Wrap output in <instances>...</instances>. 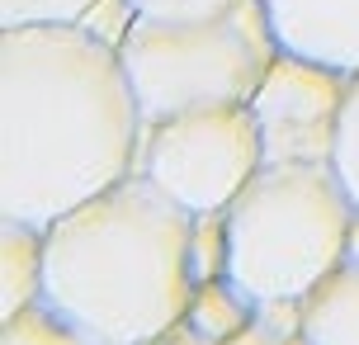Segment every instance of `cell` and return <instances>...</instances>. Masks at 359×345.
<instances>
[{
  "label": "cell",
  "mask_w": 359,
  "mask_h": 345,
  "mask_svg": "<svg viewBox=\"0 0 359 345\" xmlns=\"http://www.w3.org/2000/svg\"><path fill=\"white\" fill-rule=\"evenodd\" d=\"M142 104L86 24L0 29V218L53 227L137 170Z\"/></svg>",
  "instance_id": "obj_1"
},
{
  "label": "cell",
  "mask_w": 359,
  "mask_h": 345,
  "mask_svg": "<svg viewBox=\"0 0 359 345\" xmlns=\"http://www.w3.org/2000/svg\"><path fill=\"white\" fill-rule=\"evenodd\" d=\"M194 213L133 170L48 227L43 303L95 345H151L184 322Z\"/></svg>",
  "instance_id": "obj_2"
},
{
  "label": "cell",
  "mask_w": 359,
  "mask_h": 345,
  "mask_svg": "<svg viewBox=\"0 0 359 345\" xmlns=\"http://www.w3.org/2000/svg\"><path fill=\"white\" fill-rule=\"evenodd\" d=\"M355 213L331 161H265L227 203V279L255 303L307 298L350 255Z\"/></svg>",
  "instance_id": "obj_3"
},
{
  "label": "cell",
  "mask_w": 359,
  "mask_h": 345,
  "mask_svg": "<svg viewBox=\"0 0 359 345\" xmlns=\"http://www.w3.org/2000/svg\"><path fill=\"white\" fill-rule=\"evenodd\" d=\"M123 72L137 90L147 123L170 114L251 104L279 38L269 29L265 0H232L208 15H133L123 43Z\"/></svg>",
  "instance_id": "obj_4"
},
{
  "label": "cell",
  "mask_w": 359,
  "mask_h": 345,
  "mask_svg": "<svg viewBox=\"0 0 359 345\" xmlns=\"http://www.w3.org/2000/svg\"><path fill=\"white\" fill-rule=\"evenodd\" d=\"M260 165L265 142L251 104H213L147 123L137 156V170L189 213H222Z\"/></svg>",
  "instance_id": "obj_5"
},
{
  "label": "cell",
  "mask_w": 359,
  "mask_h": 345,
  "mask_svg": "<svg viewBox=\"0 0 359 345\" xmlns=\"http://www.w3.org/2000/svg\"><path fill=\"white\" fill-rule=\"evenodd\" d=\"M345 95H350V72L279 48L265 81L251 95L265 161H331Z\"/></svg>",
  "instance_id": "obj_6"
},
{
  "label": "cell",
  "mask_w": 359,
  "mask_h": 345,
  "mask_svg": "<svg viewBox=\"0 0 359 345\" xmlns=\"http://www.w3.org/2000/svg\"><path fill=\"white\" fill-rule=\"evenodd\" d=\"M265 15L284 53L359 72V0H265Z\"/></svg>",
  "instance_id": "obj_7"
},
{
  "label": "cell",
  "mask_w": 359,
  "mask_h": 345,
  "mask_svg": "<svg viewBox=\"0 0 359 345\" xmlns=\"http://www.w3.org/2000/svg\"><path fill=\"white\" fill-rule=\"evenodd\" d=\"M43 260L48 227L0 218V322L43 303Z\"/></svg>",
  "instance_id": "obj_8"
},
{
  "label": "cell",
  "mask_w": 359,
  "mask_h": 345,
  "mask_svg": "<svg viewBox=\"0 0 359 345\" xmlns=\"http://www.w3.org/2000/svg\"><path fill=\"white\" fill-rule=\"evenodd\" d=\"M307 345H359V260H341L303 298Z\"/></svg>",
  "instance_id": "obj_9"
},
{
  "label": "cell",
  "mask_w": 359,
  "mask_h": 345,
  "mask_svg": "<svg viewBox=\"0 0 359 345\" xmlns=\"http://www.w3.org/2000/svg\"><path fill=\"white\" fill-rule=\"evenodd\" d=\"M251 317H255V298L241 293L227 274H217V279L194 284L189 308H184V327L194 331L203 345H222V341H232Z\"/></svg>",
  "instance_id": "obj_10"
},
{
  "label": "cell",
  "mask_w": 359,
  "mask_h": 345,
  "mask_svg": "<svg viewBox=\"0 0 359 345\" xmlns=\"http://www.w3.org/2000/svg\"><path fill=\"white\" fill-rule=\"evenodd\" d=\"M0 345H95L81 327H72L62 312H53L48 303L15 312L0 322Z\"/></svg>",
  "instance_id": "obj_11"
},
{
  "label": "cell",
  "mask_w": 359,
  "mask_h": 345,
  "mask_svg": "<svg viewBox=\"0 0 359 345\" xmlns=\"http://www.w3.org/2000/svg\"><path fill=\"white\" fill-rule=\"evenodd\" d=\"M303 336V298H269L255 303V317L222 345H288Z\"/></svg>",
  "instance_id": "obj_12"
},
{
  "label": "cell",
  "mask_w": 359,
  "mask_h": 345,
  "mask_svg": "<svg viewBox=\"0 0 359 345\" xmlns=\"http://www.w3.org/2000/svg\"><path fill=\"white\" fill-rule=\"evenodd\" d=\"M189 270H194V284L227 274V208H222V213H194Z\"/></svg>",
  "instance_id": "obj_13"
},
{
  "label": "cell",
  "mask_w": 359,
  "mask_h": 345,
  "mask_svg": "<svg viewBox=\"0 0 359 345\" xmlns=\"http://www.w3.org/2000/svg\"><path fill=\"white\" fill-rule=\"evenodd\" d=\"M100 0H0V29L15 24H81Z\"/></svg>",
  "instance_id": "obj_14"
},
{
  "label": "cell",
  "mask_w": 359,
  "mask_h": 345,
  "mask_svg": "<svg viewBox=\"0 0 359 345\" xmlns=\"http://www.w3.org/2000/svg\"><path fill=\"white\" fill-rule=\"evenodd\" d=\"M336 175L350 189V199L359 208V72L350 76V95H345V114H341V133H336Z\"/></svg>",
  "instance_id": "obj_15"
},
{
  "label": "cell",
  "mask_w": 359,
  "mask_h": 345,
  "mask_svg": "<svg viewBox=\"0 0 359 345\" xmlns=\"http://www.w3.org/2000/svg\"><path fill=\"white\" fill-rule=\"evenodd\" d=\"M222 5H232V0H133L137 15H208Z\"/></svg>",
  "instance_id": "obj_16"
},
{
  "label": "cell",
  "mask_w": 359,
  "mask_h": 345,
  "mask_svg": "<svg viewBox=\"0 0 359 345\" xmlns=\"http://www.w3.org/2000/svg\"><path fill=\"white\" fill-rule=\"evenodd\" d=\"M151 345H203V341H198L194 331H189V327H184V322H180V327L170 331V336H161V341H151Z\"/></svg>",
  "instance_id": "obj_17"
},
{
  "label": "cell",
  "mask_w": 359,
  "mask_h": 345,
  "mask_svg": "<svg viewBox=\"0 0 359 345\" xmlns=\"http://www.w3.org/2000/svg\"><path fill=\"white\" fill-rule=\"evenodd\" d=\"M345 260H359V213H355V227H350V255Z\"/></svg>",
  "instance_id": "obj_18"
},
{
  "label": "cell",
  "mask_w": 359,
  "mask_h": 345,
  "mask_svg": "<svg viewBox=\"0 0 359 345\" xmlns=\"http://www.w3.org/2000/svg\"><path fill=\"white\" fill-rule=\"evenodd\" d=\"M288 345H307V341H303V336H293V341H288Z\"/></svg>",
  "instance_id": "obj_19"
}]
</instances>
